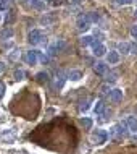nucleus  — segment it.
Listing matches in <instances>:
<instances>
[{"mask_svg": "<svg viewBox=\"0 0 137 154\" xmlns=\"http://www.w3.org/2000/svg\"><path fill=\"white\" fill-rule=\"evenodd\" d=\"M28 41L29 44L32 45H47V37H45V32L40 31V29H32L31 32H29L28 36Z\"/></svg>", "mask_w": 137, "mask_h": 154, "instance_id": "1", "label": "nucleus"}, {"mask_svg": "<svg viewBox=\"0 0 137 154\" xmlns=\"http://www.w3.org/2000/svg\"><path fill=\"white\" fill-rule=\"evenodd\" d=\"M66 47V44H65V41H55L52 45H48V49H47V55L48 57H55L58 52H61L63 49Z\"/></svg>", "mask_w": 137, "mask_h": 154, "instance_id": "2", "label": "nucleus"}, {"mask_svg": "<svg viewBox=\"0 0 137 154\" xmlns=\"http://www.w3.org/2000/svg\"><path fill=\"white\" fill-rule=\"evenodd\" d=\"M90 140H92L94 144H103L106 140H108V133L105 130H95L92 133V136H90Z\"/></svg>", "mask_w": 137, "mask_h": 154, "instance_id": "3", "label": "nucleus"}, {"mask_svg": "<svg viewBox=\"0 0 137 154\" xmlns=\"http://www.w3.org/2000/svg\"><path fill=\"white\" fill-rule=\"evenodd\" d=\"M76 24H77V29H79V31H87V29L90 28V24H92V23L89 21V18H87V13H86V15L77 16Z\"/></svg>", "mask_w": 137, "mask_h": 154, "instance_id": "4", "label": "nucleus"}, {"mask_svg": "<svg viewBox=\"0 0 137 154\" xmlns=\"http://www.w3.org/2000/svg\"><path fill=\"white\" fill-rule=\"evenodd\" d=\"M24 60L29 65H36L39 62V51H28L26 55H24Z\"/></svg>", "mask_w": 137, "mask_h": 154, "instance_id": "5", "label": "nucleus"}, {"mask_svg": "<svg viewBox=\"0 0 137 154\" xmlns=\"http://www.w3.org/2000/svg\"><path fill=\"white\" fill-rule=\"evenodd\" d=\"M94 47V55L95 57H102V55H105V52H106V47L103 45L102 42H97V41L94 39V42L90 44Z\"/></svg>", "mask_w": 137, "mask_h": 154, "instance_id": "6", "label": "nucleus"}, {"mask_svg": "<svg viewBox=\"0 0 137 154\" xmlns=\"http://www.w3.org/2000/svg\"><path fill=\"white\" fill-rule=\"evenodd\" d=\"M119 52L118 51H111V52H108L106 54V63H110V65H116L119 62Z\"/></svg>", "mask_w": 137, "mask_h": 154, "instance_id": "7", "label": "nucleus"}, {"mask_svg": "<svg viewBox=\"0 0 137 154\" xmlns=\"http://www.w3.org/2000/svg\"><path fill=\"white\" fill-rule=\"evenodd\" d=\"M94 72L97 75H102V76H103V75L108 72V65L103 63V62H97V63L94 65Z\"/></svg>", "mask_w": 137, "mask_h": 154, "instance_id": "8", "label": "nucleus"}, {"mask_svg": "<svg viewBox=\"0 0 137 154\" xmlns=\"http://www.w3.org/2000/svg\"><path fill=\"white\" fill-rule=\"evenodd\" d=\"M110 99H111L113 102L123 101V91H121V89H111V91H110Z\"/></svg>", "mask_w": 137, "mask_h": 154, "instance_id": "9", "label": "nucleus"}, {"mask_svg": "<svg viewBox=\"0 0 137 154\" xmlns=\"http://www.w3.org/2000/svg\"><path fill=\"white\" fill-rule=\"evenodd\" d=\"M124 123H126L127 127H129V130H131V131H137V119H136V117H132V115H131V117H127Z\"/></svg>", "mask_w": 137, "mask_h": 154, "instance_id": "10", "label": "nucleus"}, {"mask_svg": "<svg viewBox=\"0 0 137 154\" xmlns=\"http://www.w3.org/2000/svg\"><path fill=\"white\" fill-rule=\"evenodd\" d=\"M13 29L11 28H5V29L0 31V41H5V39H10V37H13Z\"/></svg>", "mask_w": 137, "mask_h": 154, "instance_id": "11", "label": "nucleus"}, {"mask_svg": "<svg viewBox=\"0 0 137 154\" xmlns=\"http://www.w3.org/2000/svg\"><path fill=\"white\" fill-rule=\"evenodd\" d=\"M81 78H82V72H79V70H71L68 73V80L71 81H79Z\"/></svg>", "mask_w": 137, "mask_h": 154, "instance_id": "12", "label": "nucleus"}, {"mask_svg": "<svg viewBox=\"0 0 137 154\" xmlns=\"http://www.w3.org/2000/svg\"><path fill=\"white\" fill-rule=\"evenodd\" d=\"M124 127V123H119V125H115V127H111L110 128V136H118V135H123V131L121 128Z\"/></svg>", "mask_w": 137, "mask_h": 154, "instance_id": "13", "label": "nucleus"}, {"mask_svg": "<svg viewBox=\"0 0 137 154\" xmlns=\"http://www.w3.org/2000/svg\"><path fill=\"white\" fill-rule=\"evenodd\" d=\"M15 18H16V13H15V10H8L7 11V15H5V24H11L15 21Z\"/></svg>", "mask_w": 137, "mask_h": 154, "instance_id": "14", "label": "nucleus"}, {"mask_svg": "<svg viewBox=\"0 0 137 154\" xmlns=\"http://www.w3.org/2000/svg\"><path fill=\"white\" fill-rule=\"evenodd\" d=\"M94 112L97 115H102L103 112H105V102H103V101H97V104H95V107H94Z\"/></svg>", "mask_w": 137, "mask_h": 154, "instance_id": "15", "label": "nucleus"}, {"mask_svg": "<svg viewBox=\"0 0 137 154\" xmlns=\"http://www.w3.org/2000/svg\"><path fill=\"white\" fill-rule=\"evenodd\" d=\"M36 80L39 81L40 85H45V83H48V73H45V72L37 73V75H36Z\"/></svg>", "mask_w": 137, "mask_h": 154, "instance_id": "16", "label": "nucleus"}, {"mask_svg": "<svg viewBox=\"0 0 137 154\" xmlns=\"http://www.w3.org/2000/svg\"><path fill=\"white\" fill-rule=\"evenodd\" d=\"M29 3H31V7L34 8V10H39V11L45 8V3L42 2V0H31Z\"/></svg>", "mask_w": 137, "mask_h": 154, "instance_id": "17", "label": "nucleus"}, {"mask_svg": "<svg viewBox=\"0 0 137 154\" xmlns=\"http://www.w3.org/2000/svg\"><path fill=\"white\" fill-rule=\"evenodd\" d=\"M103 76H106L105 78V80H106V83H113V81H116V80H118V75H116L115 72H106L105 75H103Z\"/></svg>", "mask_w": 137, "mask_h": 154, "instance_id": "18", "label": "nucleus"}, {"mask_svg": "<svg viewBox=\"0 0 137 154\" xmlns=\"http://www.w3.org/2000/svg\"><path fill=\"white\" fill-rule=\"evenodd\" d=\"M87 18H89L90 23H97L98 20H100V15H98L97 11H90V13H87Z\"/></svg>", "mask_w": 137, "mask_h": 154, "instance_id": "19", "label": "nucleus"}, {"mask_svg": "<svg viewBox=\"0 0 137 154\" xmlns=\"http://www.w3.org/2000/svg\"><path fill=\"white\" fill-rule=\"evenodd\" d=\"M63 85H65V76L63 75H60V76H57V80H55V89H60V88H63Z\"/></svg>", "mask_w": 137, "mask_h": 154, "instance_id": "20", "label": "nucleus"}, {"mask_svg": "<svg viewBox=\"0 0 137 154\" xmlns=\"http://www.w3.org/2000/svg\"><path fill=\"white\" fill-rule=\"evenodd\" d=\"M81 123H82V127H84L86 130H90V128H92V120H90L89 117H82Z\"/></svg>", "mask_w": 137, "mask_h": 154, "instance_id": "21", "label": "nucleus"}, {"mask_svg": "<svg viewBox=\"0 0 137 154\" xmlns=\"http://www.w3.org/2000/svg\"><path fill=\"white\" fill-rule=\"evenodd\" d=\"M89 99H86V101H81L79 102V112H81V114H82V112H87V110H89Z\"/></svg>", "mask_w": 137, "mask_h": 154, "instance_id": "22", "label": "nucleus"}, {"mask_svg": "<svg viewBox=\"0 0 137 154\" xmlns=\"http://www.w3.org/2000/svg\"><path fill=\"white\" fill-rule=\"evenodd\" d=\"M118 52L129 54V44H127V42H119V45H118Z\"/></svg>", "mask_w": 137, "mask_h": 154, "instance_id": "23", "label": "nucleus"}, {"mask_svg": "<svg viewBox=\"0 0 137 154\" xmlns=\"http://www.w3.org/2000/svg\"><path fill=\"white\" fill-rule=\"evenodd\" d=\"M92 42H94V37H92V36H84V37H81V44L84 45V47H86V45H90Z\"/></svg>", "mask_w": 137, "mask_h": 154, "instance_id": "24", "label": "nucleus"}, {"mask_svg": "<svg viewBox=\"0 0 137 154\" xmlns=\"http://www.w3.org/2000/svg\"><path fill=\"white\" fill-rule=\"evenodd\" d=\"M18 59H19V51L18 49H15L13 52H10V55H8V60L10 62H16Z\"/></svg>", "mask_w": 137, "mask_h": 154, "instance_id": "25", "label": "nucleus"}, {"mask_svg": "<svg viewBox=\"0 0 137 154\" xmlns=\"http://www.w3.org/2000/svg\"><path fill=\"white\" fill-rule=\"evenodd\" d=\"M13 78H15L16 81H21V80H24V72H23V70H15Z\"/></svg>", "mask_w": 137, "mask_h": 154, "instance_id": "26", "label": "nucleus"}, {"mask_svg": "<svg viewBox=\"0 0 137 154\" xmlns=\"http://www.w3.org/2000/svg\"><path fill=\"white\" fill-rule=\"evenodd\" d=\"M50 59H52V57H48L47 54H40V52H39V60L42 62L44 65H47L48 62H50Z\"/></svg>", "mask_w": 137, "mask_h": 154, "instance_id": "27", "label": "nucleus"}, {"mask_svg": "<svg viewBox=\"0 0 137 154\" xmlns=\"http://www.w3.org/2000/svg\"><path fill=\"white\" fill-rule=\"evenodd\" d=\"M110 91H111L110 83H106V85H103L102 88H100V93H102V94H110Z\"/></svg>", "mask_w": 137, "mask_h": 154, "instance_id": "28", "label": "nucleus"}, {"mask_svg": "<svg viewBox=\"0 0 137 154\" xmlns=\"http://www.w3.org/2000/svg\"><path fill=\"white\" fill-rule=\"evenodd\" d=\"M8 8V0H0V11H7Z\"/></svg>", "mask_w": 137, "mask_h": 154, "instance_id": "29", "label": "nucleus"}, {"mask_svg": "<svg viewBox=\"0 0 137 154\" xmlns=\"http://www.w3.org/2000/svg\"><path fill=\"white\" fill-rule=\"evenodd\" d=\"M129 54H134V55H137V44H129Z\"/></svg>", "mask_w": 137, "mask_h": 154, "instance_id": "30", "label": "nucleus"}, {"mask_svg": "<svg viewBox=\"0 0 137 154\" xmlns=\"http://www.w3.org/2000/svg\"><path fill=\"white\" fill-rule=\"evenodd\" d=\"M131 2H132V0H116V3H118V5H129Z\"/></svg>", "mask_w": 137, "mask_h": 154, "instance_id": "31", "label": "nucleus"}, {"mask_svg": "<svg viewBox=\"0 0 137 154\" xmlns=\"http://www.w3.org/2000/svg\"><path fill=\"white\" fill-rule=\"evenodd\" d=\"M5 85H3V83L2 81H0V97H2V96H3V93H5Z\"/></svg>", "mask_w": 137, "mask_h": 154, "instance_id": "32", "label": "nucleus"}, {"mask_svg": "<svg viewBox=\"0 0 137 154\" xmlns=\"http://www.w3.org/2000/svg\"><path fill=\"white\" fill-rule=\"evenodd\" d=\"M131 34L137 39V26H132V28H131Z\"/></svg>", "mask_w": 137, "mask_h": 154, "instance_id": "33", "label": "nucleus"}, {"mask_svg": "<svg viewBox=\"0 0 137 154\" xmlns=\"http://www.w3.org/2000/svg\"><path fill=\"white\" fill-rule=\"evenodd\" d=\"M3 72H5V63L0 62V73H3Z\"/></svg>", "mask_w": 137, "mask_h": 154, "instance_id": "34", "label": "nucleus"}, {"mask_svg": "<svg viewBox=\"0 0 137 154\" xmlns=\"http://www.w3.org/2000/svg\"><path fill=\"white\" fill-rule=\"evenodd\" d=\"M55 3H57V5H61V3H65V2H63V0H55Z\"/></svg>", "mask_w": 137, "mask_h": 154, "instance_id": "35", "label": "nucleus"}, {"mask_svg": "<svg viewBox=\"0 0 137 154\" xmlns=\"http://www.w3.org/2000/svg\"><path fill=\"white\" fill-rule=\"evenodd\" d=\"M71 2H73V3H79L81 0H71Z\"/></svg>", "mask_w": 137, "mask_h": 154, "instance_id": "36", "label": "nucleus"}, {"mask_svg": "<svg viewBox=\"0 0 137 154\" xmlns=\"http://www.w3.org/2000/svg\"><path fill=\"white\" fill-rule=\"evenodd\" d=\"M134 16H136V20H137V10L134 11Z\"/></svg>", "mask_w": 137, "mask_h": 154, "instance_id": "37", "label": "nucleus"}, {"mask_svg": "<svg viewBox=\"0 0 137 154\" xmlns=\"http://www.w3.org/2000/svg\"><path fill=\"white\" fill-rule=\"evenodd\" d=\"M42 2H50V0H42Z\"/></svg>", "mask_w": 137, "mask_h": 154, "instance_id": "38", "label": "nucleus"}]
</instances>
